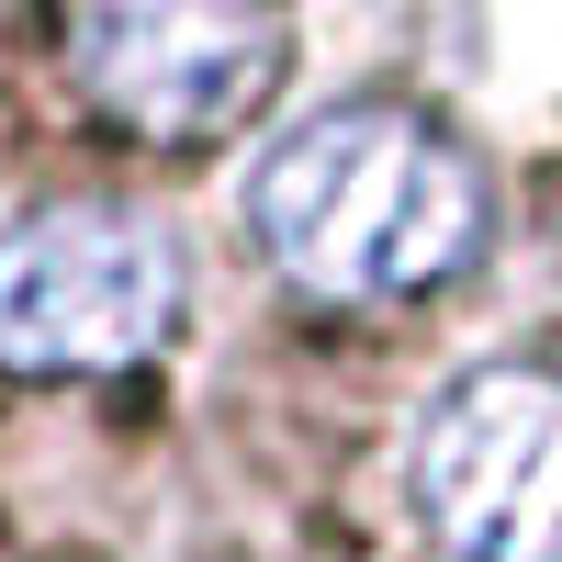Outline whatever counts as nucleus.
<instances>
[{
  "label": "nucleus",
  "instance_id": "f257e3e1",
  "mask_svg": "<svg viewBox=\"0 0 562 562\" xmlns=\"http://www.w3.org/2000/svg\"><path fill=\"white\" fill-rule=\"evenodd\" d=\"M248 225L315 304H416L484 248V158L416 102H338L259 158Z\"/></svg>",
  "mask_w": 562,
  "mask_h": 562
},
{
  "label": "nucleus",
  "instance_id": "f03ea898",
  "mask_svg": "<svg viewBox=\"0 0 562 562\" xmlns=\"http://www.w3.org/2000/svg\"><path fill=\"white\" fill-rule=\"evenodd\" d=\"M45 79L147 158L225 147L293 57V0H34Z\"/></svg>",
  "mask_w": 562,
  "mask_h": 562
},
{
  "label": "nucleus",
  "instance_id": "7ed1b4c3",
  "mask_svg": "<svg viewBox=\"0 0 562 562\" xmlns=\"http://www.w3.org/2000/svg\"><path fill=\"white\" fill-rule=\"evenodd\" d=\"M180 326V248L135 203L0 225V371H135Z\"/></svg>",
  "mask_w": 562,
  "mask_h": 562
},
{
  "label": "nucleus",
  "instance_id": "20e7f679",
  "mask_svg": "<svg viewBox=\"0 0 562 562\" xmlns=\"http://www.w3.org/2000/svg\"><path fill=\"white\" fill-rule=\"evenodd\" d=\"M416 506L450 562H562V371H461L416 428Z\"/></svg>",
  "mask_w": 562,
  "mask_h": 562
}]
</instances>
